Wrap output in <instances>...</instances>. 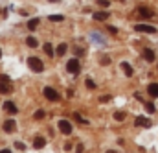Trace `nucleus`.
<instances>
[{
	"instance_id": "28",
	"label": "nucleus",
	"mask_w": 158,
	"mask_h": 153,
	"mask_svg": "<svg viewBox=\"0 0 158 153\" xmlns=\"http://www.w3.org/2000/svg\"><path fill=\"white\" fill-rule=\"evenodd\" d=\"M85 83H86V87H88V89H96V83H94V81H92L90 77H88V79L85 81Z\"/></svg>"
},
{
	"instance_id": "36",
	"label": "nucleus",
	"mask_w": 158,
	"mask_h": 153,
	"mask_svg": "<svg viewBox=\"0 0 158 153\" xmlns=\"http://www.w3.org/2000/svg\"><path fill=\"white\" fill-rule=\"evenodd\" d=\"M0 59H2V50H0Z\"/></svg>"
},
{
	"instance_id": "25",
	"label": "nucleus",
	"mask_w": 158,
	"mask_h": 153,
	"mask_svg": "<svg viewBox=\"0 0 158 153\" xmlns=\"http://www.w3.org/2000/svg\"><path fill=\"white\" fill-rule=\"evenodd\" d=\"M74 118H76L77 122H81V124H88V120H86V118H83L79 113H74Z\"/></svg>"
},
{
	"instance_id": "29",
	"label": "nucleus",
	"mask_w": 158,
	"mask_h": 153,
	"mask_svg": "<svg viewBox=\"0 0 158 153\" xmlns=\"http://www.w3.org/2000/svg\"><path fill=\"white\" fill-rule=\"evenodd\" d=\"M35 118H37V120H42V118H44V111H42V109H39V111L35 113Z\"/></svg>"
},
{
	"instance_id": "18",
	"label": "nucleus",
	"mask_w": 158,
	"mask_h": 153,
	"mask_svg": "<svg viewBox=\"0 0 158 153\" xmlns=\"http://www.w3.org/2000/svg\"><path fill=\"white\" fill-rule=\"evenodd\" d=\"M37 24H39V19H30V22H28V30L33 32V30L37 28Z\"/></svg>"
},
{
	"instance_id": "23",
	"label": "nucleus",
	"mask_w": 158,
	"mask_h": 153,
	"mask_svg": "<svg viewBox=\"0 0 158 153\" xmlns=\"http://www.w3.org/2000/svg\"><path fill=\"white\" fill-rule=\"evenodd\" d=\"M92 39H96V41H98L99 44H105V39L101 37V35H99L98 32H94V33H92Z\"/></svg>"
},
{
	"instance_id": "24",
	"label": "nucleus",
	"mask_w": 158,
	"mask_h": 153,
	"mask_svg": "<svg viewBox=\"0 0 158 153\" xmlns=\"http://www.w3.org/2000/svg\"><path fill=\"white\" fill-rule=\"evenodd\" d=\"M96 4H98L99 7H109V6H110L109 0H96Z\"/></svg>"
},
{
	"instance_id": "30",
	"label": "nucleus",
	"mask_w": 158,
	"mask_h": 153,
	"mask_svg": "<svg viewBox=\"0 0 158 153\" xmlns=\"http://www.w3.org/2000/svg\"><path fill=\"white\" fill-rule=\"evenodd\" d=\"M15 148H17V150H26V146H24L22 142H15Z\"/></svg>"
},
{
	"instance_id": "27",
	"label": "nucleus",
	"mask_w": 158,
	"mask_h": 153,
	"mask_svg": "<svg viewBox=\"0 0 158 153\" xmlns=\"http://www.w3.org/2000/svg\"><path fill=\"white\" fill-rule=\"evenodd\" d=\"M99 63H101V65H110V57H107V55H103V57L99 59Z\"/></svg>"
},
{
	"instance_id": "12",
	"label": "nucleus",
	"mask_w": 158,
	"mask_h": 153,
	"mask_svg": "<svg viewBox=\"0 0 158 153\" xmlns=\"http://www.w3.org/2000/svg\"><path fill=\"white\" fill-rule=\"evenodd\" d=\"M46 146V138H42V137H35V140H33V148L35 150H42Z\"/></svg>"
},
{
	"instance_id": "21",
	"label": "nucleus",
	"mask_w": 158,
	"mask_h": 153,
	"mask_svg": "<svg viewBox=\"0 0 158 153\" xmlns=\"http://www.w3.org/2000/svg\"><path fill=\"white\" fill-rule=\"evenodd\" d=\"M125 113H123V111H116V113H114V120H116V122H123V120H125Z\"/></svg>"
},
{
	"instance_id": "3",
	"label": "nucleus",
	"mask_w": 158,
	"mask_h": 153,
	"mask_svg": "<svg viewBox=\"0 0 158 153\" xmlns=\"http://www.w3.org/2000/svg\"><path fill=\"white\" fill-rule=\"evenodd\" d=\"M134 30H136V32H142V33H151V35L156 33V28L151 26V24H136Z\"/></svg>"
},
{
	"instance_id": "26",
	"label": "nucleus",
	"mask_w": 158,
	"mask_h": 153,
	"mask_svg": "<svg viewBox=\"0 0 158 153\" xmlns=\"http://www.w3.org/2000/svg\"><path fill=\"white\" fill-rule=\"evenodd\" d=\"M110 100H112V96H110V94H103V96L99 98V102H101V103H107V102H110Z\"/></svg>"
},
{
	"instance_id": "2",
	"label": "nucleus",
	"mask_w": 158,
	"mask_h": 153,
	"mask_svg": "<svg viewBox=\"0 0 158 153\" xmlns=\"http://www.w3.org/2000/svg\"><path fill=\"white\" fill-rule=\"evenodd\" d=\"M42 92H44V98H46V100H50V102H57V100L61 98V96H59V92H57L55 89H52V87H44V90H42Z\"/></svg>"
},
{
	"instance_id": "22",
	"label": "nucleus",
	"mask_w": 158,
	"mask_h": 153,
	"mask_svg": "<svg viewBox=\"0 0 158 153\" xmlns=\"http://www.w3.org/2000/svg\"><path fill=\"white\" fill-rule=\"evenodd\" d=\"M48 19H50L52 22H63V20H64V17H63V15H50Z\"/></svg>"
},
{
	"instance_id": "10",
	"label": "nucleus",
	"mask_w": 158,
	"mask_h": 153,
	"mask_svg": "<svg viewBox=\"0 0 158 153\" xmlns=\"http://www.w3.org/2000/svg\"><path fill=\"white\" fill-rule=\"evenodd\" d=\"M138 15L142 19H149V17H153V9H149V7H138Z\"/></svg>"
},
{
	"instance_id": "31",
	"label": "nucleus",
	"mask_w": 158,
	"mask_h": 153,
	"mask_svg": "<svg viewBox=\"0 0 158 153\" xmlns=\"http://www.w3.org/2000/svg\"><path fill=\"white\" fill-rule=\"evenodd\" d=\"M107 28H109V32H110V33H118V30H116L114 26H109V24H107Z\"/></svg>"
},
{
	"instance_id": "9",
	"label": "nucleus",
	"mask_w": 158,
	"mask_h": 153,
	"mask_svg": "<svg viewBox=\"0 0 158 153\" xmlns=\"http://www.w3.org/2000/svg\"><path fill=\"white\" fill-rule=\"evenodd\" d=\"M4 111H7L9 115H17V113H19V109H17V105H15L13 102H6V103H4Z\"/></svg>"
},
{
	"instance_id": "15",
	"label": "nucleus",
	"mask_w": 158,
	"mask_h": 153,
	"mask_svg": "<svg viewBox=\"0 0 158 153\" xmlns=\"http://www.w3.org/2000/svg\"><path fill=\"white\" fill-rule=\"evenodd\" d=\"M7 92H11V85L7 81H2L0 83V94H7Z\"/></svg>"
},
{
	"instance_id": "34",
	"label": "nucleus",
	"mask_w": 158,
	"mask_h": 153,
	"mask_svg": "<svg viewBox=\"0 0 158 153\" xmlns=\"http://www.w3.org/2000/svg\"><path fill=\"white\" fill-rule=\"evenodd\" d=\"M107 153H116V151H112V150H109V151H107Z\"/></svg>"
},
{
	"instance_id": "33",
	"label": "nucleus",
	"mask_w": 158,
	"mask_h": 153,
	"mask_svg": "<svg viewBox=\"0 0 158 153\" xmlns=\"http://www.w3.org/2000/svg\"><path fill=\"white\" fill-rule=\"evenodd\" d=\"M0 153H11V150H0Z\"/></svg>"
},
{
	"instance_id": "32",
	"label": "nucleus",
	"mask_w": 158,
	"mask_h": 153,
	"mask_svg": "<svg viewBox=\"0 0 158 153\" xmlns=\"http://www.w3.org/2000/svg\"><path fill=\"white\" fill-rule=\"evenodd\" d=\"M76 153H83V144H77V148H76Z\"/></svg>"
},
{
	"instance_id": "1",
	"label": "nucleus",
	"mask_w": 158,
	"mask_h": 153,
	"mask_svg": "<svg viewBox=\"0 0 158 153\" xmlns=\"http://www.w3.org/2000/svg\"><path fill=\"white\" fill-rule=\"evenodd\" d=\"M28 67L33 70V72H42L44 70V65H42V61H40L39 57H28Z\"/></svg>"
},
{
	"instance_id": "8",
	"label": "nucleus",
	"mask_w": 158,
	"mask_h": 153,
	"mask_svg": "<svg viewBox=\"0 0 158 153\" xmlns=\"http://www.w3.org/2000/svg\"><path fill=\"white\" fill-rule=\"evenodd\" d=\"M143 59H145L147 63H153V61L156 59V55H155V52H153L151 48H145V50H143Z\"/></svg>"
},
{
	"instance_id": "17",
	"label": "nucleus",
	"mask_w": 158,
	"mask_h": 153,
	"mask_svg": "<svg viewBox=\"0 0 158 153\" xmlns=\"http://www.w3.org/2000/svg\"><path fill=\"white\" fill-rule=\"evenodd\" d=\"M66 50H68V46H66V44L63 42V44H59V46H57L55 54H57V55H64V54H66Z\"/></svg>"
},
{
	"instance_id": "20",
	"label": "nucleus",
	"mask_w": 158,
	"mask_h": 153,
	"mask_svg": "<svg viewBox=\"0 0 158 153\" xmlns=\"http://www.w3.org/2000/svg\"><path fill=\"white\" fill-rule=\"evenodd\" d=\"M145 111H147V113H155V111H156V105H155L153 102H145Z\"/></svg>"
},
{
	"instance_id": "19",
	"label": "nucleus",
	"mask_w": 158,
	"mask_h": 153,
	"mask_svg": "<svg viewBox=\"0 0 158 153\" xmlns=\"http://www.w3.org/2000/svg\"><path fill=\"white\" fill-rule=\"evenodd\" d=\"M44 52H46L50 57H52V55H55V50H53V46H52L50 42H46V44H44Z\"/></svg>"
},
{
	"instance_id": "4",
	"label": "nucleus",
	"mask_w": 158,
	"mask_h": 153,
	"mask_svg": "<svg viewBox=\"0 0 158 153\" xmlns=\"http://www.w3.org/2000/svg\"><path fill=\"white\" fill-rule=\"evenodd\" d=\"M66 68H68V72H70V74H74V76L81 72V67H79V61L76 59V57H74V59H70V61L66 63Z\"/></svg>"
},
{
	"instance_id": "16",
	"label": "nucleus",
	"mask_w": 158,
	"mask_h": 153,
	"mask_svg": "<svg viewBox=\"0 0 158 153\" xmlns=\"http://www.w3.org/2000/svg\"><path fill=\"white\" fill-rule=\"evenodd\" d=\"M26 44H28L30 48H37V46H39V41H37L35 37H28L26 39Z\"/></svg>"
},
{
	"instance_id": "6",
	"label": "nucleus",
	"mask_w": 158,
	"mask_h": 153,
	"mask_svg": "<svg viewBox=\"0 0 158 153\" xmlns=\"http://www.w3.org/2000/svg\"><path fill=\"white\" fill-rule=\"evenodd\" d=\"M134 124H136V127H151V120L145 116H138L134 120Z\"/></svg>"
},
{
	"instance_id": "13",
	"label": "nucleus",
	"mask_w": 158,
	"mask_h": 153,
	"mask_svg": "<svg viewBox=\"0 0 158 153\" xmlns=\"http://www.w3.org/2000/svg\"><path fill=\"white\" fill-rule=\"evenodd\" d=\"M119 68L125 72V76H127V77H131L132 74H134V72H132V67H131L129 63H119Z\"/></svg>"
},
{
	"instance_id": "14",
	"label": "nucleus",
	"mask_w": 158,
	"mask_h": 153,
	"mask_svg": "<svg viewBox=\"0 0 158 153\" xmlns=\"http://www.w3.org/2000/svg\"><path fill=\"white\" fill-rule=\"evenodd\" d=\"M147 92H149L151 98H158V83H151L147 87Z\"/></svg>"
},
{
	"instance_id": "35",
	"label": "nucleus",
	"mask_w": 158,
	"mask_h": 153,
	"mask_svg": "<svg viewBox=\"0 0 158 153\" xmlns=\"http://www.w3.org/2000/svg\"><path fill=\"white\" fill-rule=\"evenodd\" d=\"M50 2H59V0H50Z\"/></svg>"
},
{
	"instance_id": "7",
	"label": "nucleus",
	"mask_w": 158,
	"mask_h": 153,
	"mask_svg": "<svg viewBox=\"0 0 158 153\" xmlns=\"http://www.w3.org/2000/svg\"><path fill=\"white\" fill-rule=\"evenodd\" d=\"M2 127H4V131H6V133H13V131H15V127H17V122H15V120H6Z\"/></svg>"
},
{
	"instance_id": "37",
	"label": "nucleus",
	"mask_w": 158,
	"mask_h": 153,
	"mask_svg": "<svg viewBox=\"0 0 158 153\" xmlns=\"http://www.w3.org/2000/svg\"><path fill=\"white\" fill-rule=\"evenodd\" d=\"M123 2H125V0H123Z\"/></svg>"
},
{
	"instance_id": "11",
	"label": "nucleus",
	"mask_w": 158,
	"mask_h": 153,
	"mask_svg": "<svg viewBox=\"0 0 158 153\" xmlns=\"http://www.w3.org/2000/svg\"><path fill=\"white\" fill-rule=\"evenodd\" d=\"M92 17H94V20H107V19H109V11H107V9H103V11H96Z\"/></svg>"
},
{
	"instance_id": "5",
	"label": "nucleus",
	"mask_w": 158,
	"mask_h": 153,
	"mask_svg": "<svg viewBox=\"0 0 158 153\" xmlns=\"http://www.w3.org/2000/svg\"><path fill=\"white\" fill-rule=\"evenodd\" d=\"M59 131L63 135H70L72 133V124L68 120H59Z\"/></svg>"
}]
</instances>
